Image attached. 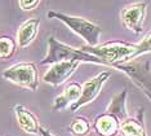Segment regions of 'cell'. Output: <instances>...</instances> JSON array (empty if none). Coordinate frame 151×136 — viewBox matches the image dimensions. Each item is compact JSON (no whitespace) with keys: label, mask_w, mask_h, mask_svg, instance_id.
I'll list each match as a JSON object with an SVG mask.
<instances>
[{"label":"cell","mask_w":151,"mask_h":136,"mask_svg":"<svg viewBox=\"0 0 151 136\" xmlns=\"http://www.w3.org/2000/svg\"><path fill=\"white\" fill-rule=\"evenodd\" d=\"M81 49L96 56L99 60H102L106 66L114 68L118 64H124V62H129L134 60L137 44L114 40V41H107V43L94 45V47L84 45Z\"/></svg>","instance_id":"cell-1"},{"label":"cell","mask_w":151,"mask_h":136,"mask_svg":"<svg viewBox=\"0 0 151 136\" xmlns=\"http://www.w3.org/2000/svg\"><path fill=\"white\" fill-rule=\"evenodd\" d=\"M61 61H78V62H87V64H97L105 65L102 60L97 58L96 56L88 53L80 48H74L70 45L58 41L54 36L48 38V48L45 57L40 61V65H53ZM106 66V65H105Z\"/></svg>","instance_id":"cell-2"},{"label":"cell","mask_w":151,"mask_h":136,"mask_svg":"<svg viewBox=\"0 0 151 136\" xmlns=\"http://www.w3.org/2000/svg\"><path fill=\"white\" fill-rule=\"evenodd\" d=\"M48 17L54 20H60L61 22H63L68 29H71L75 34H78L80 38H83L84 41L89 47H94V45L99 44V38H101V34H102V29L97 23L92 22L89 20H85L83 17L70 16V15H66V13L57 12V10L48 12Z\"/></svg>","instance_id":"cell-3"},{"label":"cell","mask_w":151,"mask_h":136,"mask_svg":"<svg viewBox=\"0 0 151 136\" xmlns=\"http://www.w3.org/2000/svg\"><path fill=\"white\" fill-rule=\"evenodd\" d=\"M1 76L14 84L27 88L30 91H37L39 87V73L32 62H18L11 68L5 69Z\"/></svg>","instance_id":"cell-4"},{"label":"cell","mask_w":151,"mask_h":136,"mask_svg":"<svg viewBox=\"0 0 151 136\" xmlns=\"http://www.w3.org/2000/svg\"><path fill=\"white\" fill-rule=\"evenodd\" d=\"M115 69L125 73L132 79L136 86H138L142 92L151 100V71L149 62H137L129 61L124 64H118L114 66Z\"/></svg>","instance_id":"cell-5"},{"label":"cell","mask_w":151,"mask_h":136,"mask_svg":"<svg viewBox=\"0 0 151 136\" xmlns=\"http://www.w3.org/2000/svg\"><path fill=\"white\" fill-rule=\"evenodd\" d=\"M147 12L146 1H136L124 7L120 12V17L128 30L134 34H141L143 31V22Z\"/></svg>","instance_id":"cell-6"},{"label":"cell","mask_w":151,"mask_h":136,"mask_svg":"<svg viewBox=\"0 0 151 136\" xmlns=\"http://www.w3.org/2000/svg\"><path fill=\"white\" fill-rule=\"evenodd\" d=\"M110 75H111V71H102L96 76H93L92 79L85 82L83 87H81L80 99H79L74 105H71V110L76 111L79 108L88 105L89 103H92V101H94L97 99V96L99 95V92H101L102 86H104L105 82L110 78Z\"/></svg>","instance_id":"cell-7"},{"label":"cell","mask_w":151,"mask_h":136,"mask_svg":"<svg viewBox=\"0 0 151 136\" xmlns=\"http://www.w3.org/2000/svg\"><path fill=\"white\" fill-rule=\"evenodd\" d=\"M80 62L78 61H61L50 65L48 70L43 76V81L47 84L50 86H61L70 78L79 68Z\"/></svg>","instance_id":"cell-8"},{"label":"cell","mask_w":151,"mask_h":136,"mask_svg":"<svg viewBox=\"0 0 151 136\" xmlns=\"http://www.w3.org/2000/svg\"><path fill=\"white\" fill-rule=\"evenodd\" d=\"M14 114L18 121V126L22 128L27 134H32V135H40V123L39 119L36 118V116L30 111L27 108L23 105H16L14 106Z\"/></svg>","instance_id":"cell-9"},{"label":"cell","mask_w":151,"mask_h":136,"mask_svg":"<svg viewBox=\"0 0 151 136\" xmlns=\"http://www.w3.org/2000/svg\"><path fill=\"white\" fill-rule=\"evenodd\" d=\"M92 127L98 136H116L120 130V121L112 114L104 113L96 118Z\"/></svg>","instance_id":"cell-10"},{"label":"cell","mask_w":151,"mask_h":136,"mask_svg":"<svg viewBox=\"0 0 151 136\" xmlns=\"http://www.w3.org/2000/svg\"><path fill=\"white\" fill-rule=\"evenodd\" d=\"M81 96V86L76 82H71L63 89V93L57 96L53 103V110H62L67 106L74 105Z\"/></svg>","instance_id":"cell-11"},{"label":"cell","mask_w":151,"mask_h":136,"mask_svg":"<svg viewBox=\"0 0 151 136\" xmlns=\"http://www.w3.org/2000/svg\"><path fill=\"white\" fill-rule=\"evenodd\" d=\"M40 26L39 18H29L19 26L17 31V44L19 48H26L35 40Z\"/></svg>","instance_id":"cell-12"},{"label":"cell","mask_w":151,"mask_h":136,"mask_svg":"<svg viewBox=\"0 0 151 136\" xmlns=\"http://www.w3.org/2000/svg\"><path fill=\"white\" fill-rule=\"evenodd\" d=\"M119 134L122 136H146V131L141 119L127 118L120 123Z\"/></svg>","instance_id":"cell-13"},{"label":"cell","mask_w":151,"mask_h":136,"mask_svg":"<svg viewBox=\"0 0 151 136\" xmlns=\"http://www.w3.org/2000/svg\"><path fill=\"white\" fill-rule=\"evenodd\" d=\"M127 95H128L127 91H123V92L115 95L114 97H112L111 103H110V105L107 108V113L115 116L119 121L120 119H127V116H128V113H127V108H125Z\"/></svg>","instance_id":"cell-14"},{"label":"cell","mask_w":151,"mask_h":136,"mask_svg":"<svg viewBox=\"0 0 151 136\" xmlns=\"http://www.w3.org/2000/svg\"><path fill=\"white\" fill-rule=\"evenodd\" d=\"M17 40L9 35H0V60H9L17 51Z\"/></svg>","instance_id":"cell-15"},{"label":"cell","mask_w":151,"mask_h":136,"mask_svg":"<svg viewBox=\"0 0 151 136\" xmlns=\"http://www.w3.org/2000/svg\"><path fill=\"white\" fill-rule=\"evenodd\" d=\"M91 128H92V124L87 118L78 117L71 122L68 130L71 131V134L74 136H87L91 132Z\"/></svg>","instance_id":"cell-16"},{"label":"cell","mask_w":151,"mask_h":136,"mask_svg":"<svg viewBox=\"0 0 151 136\" xmlns=\"http://www.w3.org/2000/svg\"><path fill=\"white\" fill-rule=\"evenodd\" d=\"M149 52H151V31L139 41L138 44H137V51H136V55H134V60L137 57H139V56L149 53Z\"/></svg>","instance_id":"cell-17"},{"label":"cell","mask_w":151,"mask_h":136,"mask_svg":"<svg viewBox=\"0 0 151 136\" xmlns=\"http://www.w3.org/2000/svg\"><path fill=\"white\" fill-rule=\"evenodd\" d=\"M42 0H18L19 8L22 10H32L40 4Z\"/></svg>","instance_id":"cell-18"},{"label":"cell","mask_w":151,"mask_h":136,"mask_svg":"<svg viewBox=\"0 0 151 136\" xmlns=\"http://www.w3.org/2000/svg\"><path fill=\"white\" fill-rule=\"evenodd\" d=\"M40 135L42 136H56V135H53L50 131H48L47 128H43V127L40 128Z\"/></svg>","instance_id":"cell-19"}]
</instances>
